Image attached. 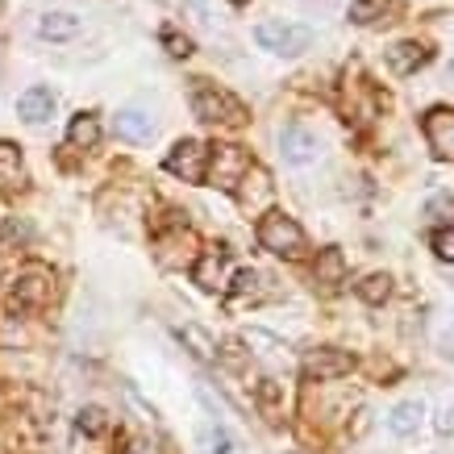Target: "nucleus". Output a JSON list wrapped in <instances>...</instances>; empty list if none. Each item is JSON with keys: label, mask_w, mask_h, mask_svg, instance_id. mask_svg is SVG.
<instances>
[{"label": "nucleus", "mask_w": 454, "mask_h": 454, "mask_svg": "<svg viewBox=\"0 0 454 454\" xmlns=\"http://www.w3.org/2000/svg\"><path fill=\"white\" fill-rule=\"evenodd\" d=\"M192 113L205 125H225V129L247 125V105H242V100H234L230 92L213 88L208 80H192Z\"/></svg>", "instance_id": "f257e3e1"}, {"label": "nucleus", "mask_w": 454, "mask_h": 454, "mask_svg": "<svg viewBox=\"0 0 454 454\" xmlns=\"http://www.w3.org/2000/svg\"><path fill=\"white\" fill-rule=\"evenodd\" d=\"M259 247L279 254V259H304L309 254V238L288 213H262L259 217Z\"/></svg>", "instance_id": "f03ea898"}, {"label": "nucleus", "mask_w": 454, "mask_h": 454, "mask_svg": "<svg viewBox=\"0 0 454 454\" xmlns=\"http://www.w3.org/2000/svg\"><path fill=\"white\" fill-rule=\"evenodd\" d=\"M250 167H254V163H250V154L242 151V146H234V142H225V146H208V171H205V179H213L221 192H234Z\"/></svg>", "instance_id": "7ed1b4c3"}, {"label": "nucleus", "mask_w": 454, "mask_h": 454, "mask_svg": "<svg viewBox=\"0 0 454 454\" xmlns=\"http://www.w3.org/2000/svg\"><path fill=\"white\" fill-rule=\"evenodd\" d=\"M254 42H259L262 51H271V55H304L309 51V42H313V34L304 26H296V21H262L259 29H254Z\"/></svg>", "instance_id": "20e7f679"}, {"label": "nucleus", "mask_w": 454, "mask_h": 454, "mask_svg": "<svg viewBox=\"0 0 454 454\" xmlns=\"http://www.w3.org/2000/svg\"><path fill=\"white\" fill-rule=\"evenodd\" d=\"M163 167L171 176H179L184 184H205V171H208V146L196 138H184L167 151Z\"/></svg>", "instance_id": "39448f33"}, {"label": "nucleus", "mask_w": 454, "mask_h": 454, "mask_svg": "<svg viewBox=\"0 0 454 454\" xmlns=\"http://www.w3.org/2000/svg\"><path fill=\"white\" fill-rule=\"evenodd\" d=\"M51 271L46 267H38V262H29L26 271L17 276L13 284V309H21V313H34V309H42V304L51 301Z\"/></svg>", "instance_id": "423d86ee"}, {"label": "nucleus", "mask_w": 454, "mask_h": 454, "mask_svg": "<svg viewBox=\"0 0 454 454\" xmlns=\"http://www.w3.org/2000/svg\"><path fill=\"white\" fill-rule=\"evenodd\" d=\"M421 129H426V142H429V151H434V159L454 163V109H446V105L429 109L421 117Z\"/></svg>", "instance_id": "0eeeda50"}, {"label": "nucleus", "mask_w": 454, "mask_h": 454, "mask_svg": "<svg viewBox=\"0 0 454 454\" xmlns=\"http://www.w3.org/2000/svg\"><path fill=\"white\" fill-rule=\"evenodd\" d=\"M350 367H355L350 350H338V346H321V350H309V355H304V375L317 380V384L342 380V375H350Z\"/></svg>", "instance_id": "6e6552de"}, {"label": "nucleus", "mask_w": 454, "mask_h": 454, "mask_svg": "<svg viewBox=\"0 0 454 454\" xmlns=\"http://www.w3.org/2000/svg\"><path fill=\"white\" fill-rule=\"evenodd\" d=\"M375 105H380V97H375V88L363 75H346L342 83V113L346 121H367V117H375Z\"/></svg>", "instance_id": "1a4fd4ad"}, {"label": "nucleus", "mask_w": 454, "mask_h": 454, "mask_svg": "<svg viewBox=\"0 0 454 454\" xmlns=\"http://www.w3.org/2000/svg\"><path fill=\"white\" fill-rule=\"evenodd\" d=\"M279 154H284L288 163L304 167L321 154V142H317V134L304 129V125H284V129H279Z\"/></svg>", "instance_id": "9d476101"}, {"label": "nucleus", "mask_w": 454, "mask_h": 454, "mask_svg": "<svg viewBox=\"0 0 454 454\" xmlns=\"http://www.w3.org/2000/svg\"><path fill=\"white\" fill-rule=\"evenodd\" d=\"M225 262H230V250H225V247H213V250H205V254L196 259V267H192L196 288L217 292V288H221V279H225Z\"/></svg>", "instance_id": "9b49d317"}, {"label": "nucleus", "mask_w": 454, "mask_h": 454, "mask_svg": "<svg viewBox=\"0 0 454 454\" xmlns=\"http://www.w3.org/2000/svg\"><path fill=\"white\" fill-rule=\"evenodd\" d=\"M234 196L242 200V208H267V200H271V179H267V171H262V167H250L247 176H242V184L234 188Z\"/></svg>", "instance_id": "f8f14e48"}, {"label": "nucleus", "mask_w": 454, "mask_h": 454, "mask_svg": "<svg viewBox=\"0 0 454 454\" xmlns=\"http://www.w3.org/2000/svg\"><path fill=\"white\" fill-rule=\"evenodd\" d=\"M26 184V163L13 142H0V196H13Z\"/></svg>", "instance_id": "ddd939ff"}, {"label": "nucleus", "mask_w": 454, "mask_h": 454, "mask_svg": "<svg viewBox=\"0 0 454 454\" xmlns=\"http://www.w3.org/2000/svg\"><path fill=\"white\" fill-rule=\"evenodd\" d=\"M429 63V51L421 42H396L392 51H387V67L396 71V75H413L417 67H426Z\"/></svg>", "instance_id": "4468645a"}, {"label": "nucleus", "mask_w": 454, "mask_h": 454, "mask_svg": "<svg viewBox=\"0 0 454 454\" xmlns=\"http://www.w3.org/2000/svg\"><path fill=\"white\" fill-rule=\"evenodd\" d=\"M17 113H21L29 125L51 121V113H55V92H51V88H29V92H21V100H17Z\"/></svg>", "instance_id": "2eb2a0df"}, {"label": "nucleus", "mask_w": 454, "mask_h": 454, "mask_svg": "<svg viewBox=\"0 0 454 454\" xmlns=\"http://www.w3.org/2000/svg\"><path fill=\"white\" fill-rule=\"evenodd\" d=\"M80 29H83V17H75V13H46L38 21V38L71 42V38H80Z\"/></svg>", "instance_id": "dca6fc26"}, {"label": "nucleus", "mask_w": 454, "mask_h": 454, "mask_svg": "<svg viewBox=\"0 0 454 454\" xmlns=\"http://www.w3.org/2000/svg\"><path fill=\"white\" fill-rule=\"evenodd\" d=\"M421 417H426V404H421V400H404V404H396V409H392L387 426H392V434H396V438H413L417 429H421Z\"/></svg>", "instance_id": "f3484780"}, {"label": "nucleus", "mask_w": 454, "mask_h": 454, "mask_svg": "<svg viewBox=\"0 0 454 454\" xmlns=\"http://www.w3.org/2000/svg\"><path fill=\"white\" fill-rule=\"evenodd\" d=\"M117 134H121L125 142H151V134H154L151 113H142V109H121V113H117Z\"/></svg>", "instance_id": "a211bd4d"}, {"label": "nucleus", "mask_w": 454, "mask_h": 454, "mask_svg": "<svg viewBox=\"0 0 454 454\" xmlns=\"http://www.w3.org/2000/svg\"><path fill=\"white\" fill-rule=\"evenodd\" d=\"M67 142L75 146V151H92V146L100 142V121L92 117V113H80V117L67 125Z\"/></svg>", "instance_id": "6ab92c4d"}, {"label": "nucleus", "mask_w": 454, "mask_h": 454, "mask_svg": "<svg viewBox=\"0 0 454 454\" xmlns=\"http://www.w3.org/2000/svg\"><path fill=\"white\" fill-rule=\"evenodd\" d=\"M346 279V259H342V250H321L317 254V284H325V288H338Z\"/></svg>", "instance_id": "aec40b11"}, {"label": "nucleus", "mask_w": 454, "mask_h": 454, "mask_svg": "<svg viewBox=\"0 0 454 454\" xmlns=\"http://www.w3.org/2000/svg\"><path fill=\"white\" fill-rule=\"evenodd\" d=\"M179 342L192 346V355L205 358V363H213V358H217V342H213L200 325H192V321H188V325H179Z\"/></svg>", "instance_id": "412c9836"}, {"label": "nucleus", "mask_w": 454, "mask_h": 454, "mask_svg": "<svg viewBox=\"0 0 454 454\" xmlns=\"http://www.w3.org/2000/svg\"><path fill=\"white\" fill-rule=\"evenodd\" d=\"M387 13H392V0H355V4H350V21H355V26L387 21Z\"/></svg>", "instance_id": "4be33fe9"}, {"label": "nucleus", "mask_w": 454, "mask_h": 454, "mask_svg": "<svg viewBox=\"0 0 454 454\" xmlns=\"http://www.w3.org/2000/svg\"><path fill=\"white\" fill-rule=\"evenodd\" d=\"M358 296H363L367 304H384L387 296H392V279L375 271V276H367L363 284H358Z\"/></svg>", "instance_id": "5701e85b"}, {"label": "nucleus", "mask_w": 454, "mask_h": 454, "mask_svg": "<svg viewBox=\"0 0 454 454\" xmlns=\"http://www.w3.org/2000/svg\"><path fill=\"white\" fill-rule=\"evenodd\" d=\"M254 396H259V409L267 417H271V421H279V413H284V409H279V387H276V380H262L259 387H254Z\"/></svg>", "instance_id": "b1692460"}, {"label": "nucleus", "mask_w": 454, "mask_h": 454, "mask_svg": "<svg viewBox=\"0 0 454 454\" xmlns=\"http://www.w3.org/2000/svg\"><path fill=\"white\" fill-rule=\"evenodd\" d=\"M200 442H205L208 454H234V438H230L221 426H208L205 434H200Z\"/></svg>", "instance_id": "393cba45"}, {"label": "nucleus", "mask_w": 454, "mask_h": 454, "mask_svg": "<svg viewBox=\"0 0 454 454\" xmlns=\"http://www.w3.org/2000/svg\"><path fill=\"white\" fill-rule=\"evenodd\" d=\"M80 429L88 434V438H100V434L109 429V413H105V409H83V413H80Z\"/></svg>", "instance_id": "a878e982"}, {"label": "nucleus", "mask_w": 454, "mask_h": 454, "mask_svg": "<svg viewBox=\"0 0 454 454\" xmlns=\"http://www.w3.org/2000/svg\"><path fill=\"white\" fill-rule=\"evenodd\" d=\"M259 284H262L259 271H250V267H242V271L234 276V284H230V288H234V296H259Z\"/></svg>", "instance_id": "bb28decb"}, {"label": "nucleus", "mask_w": 454, "mask_h": 454, "mask_svg": "<svg viewBox=\"0 0 454 454\" xmlns=\"http://www.w3.org/2000/svg\"><path fill=\"white\" fill-rule=\"evenodd\" d=\"M429 247H434V254H438L442 262H454V230H434V234H429Z\"/></svg>", "instance_id": "cd10ccee"}, {"label": "nucleus", "mask_w": 454, "mask_h": 454, "mask_svg": "<svg viewBox=\"0 0 454 454\" xmlns=\"http://www.w3.org/2000/svg\"><path fill=\"white\" fill-rule=\"evenodd\" d=\"M163 42H167V51H171L176 59H188V55H192V42L179 38V34H171V29H163Z\"/></svg>", "instance_id": "c85d7f7f"}, {"label": "nucleus", "mask_w": 454, "mask_h": 454, "mask_svg": "<svg viewBox=\"0 0 454 454\" xmlns=\"http://www.w3.org/2000/svg\"><path fill=\"white\" fill-rule=\"evenodd\" d=\"M434 426H438V434H442V438H454V404H446V409H442V413H438V421H434Z\"/></svg>", "instance_id": "c756f323"}, {"label": "nucleus", "mask_w": 454, "mask_h": 454, "mask_svg": "<svg viewBox=\"0 0 454 454\" xmlns=\"http://www.w3.org/2000/svg\"><path fill=\"white\" fill-rule=\"evenodd\" d=\"M426 213H429V217H438V213H454V196H434Z\"/></svg>", "instance_id": "7c9ffc66"}, {"label": "nucleus", "mask_w": 454, "mask_h": 454, "mask_svg": "<svg viewBox=\"0 0 454 454\" xmlns=\"http://www.w3.org/2000/svg\"><path fill=\"white\" fill-rule=\"evenodd\" d=\"M438 346H442V355L454 358V325H446V330L438 333Z\"/></svg>", "instance_id": "2f4dec72"}, {"label": "nucleus", "mask_w": 454, "mask_h": 454, "mask_svg": "<svg viewBox=\"0 0 454 454\" xmlns=\"http://www.w3.org/2000/svg\"><path fill=\"white\" fill-rule=\"evenodd\" d=\"M230 4H247V0H230Z\"/></svg>", "instance_id": "473e14b6"}, {"label": "nucleus", "mask_w": 454, "mask_h": 454, "mask_svg": "<svg viewBox=\"0 0 454 454\" xmlns=\"http://www.w3.org/2000/svg\"><path fill=\"white\" fill-rule=\"evenodd\" d=\"M450 75H454V63H450Z\"/></svg>", "instance_id": "72a5a7b5"}]
</instances>
